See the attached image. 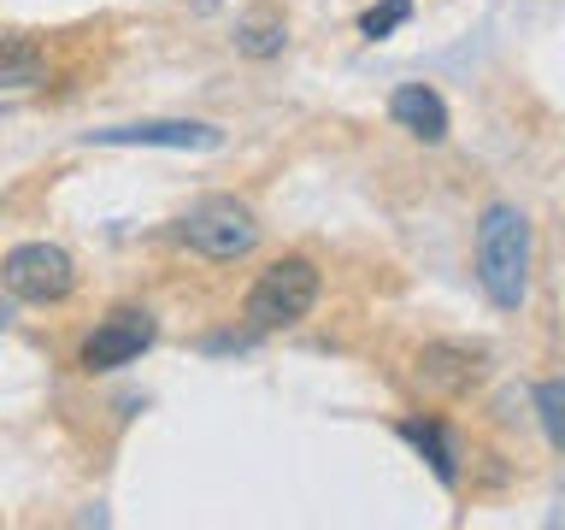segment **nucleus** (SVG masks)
<instances>
[{"mask_svg":"<svg viewBox=\"0 0 565 530\" xmlns=\"http://www.w3.org/2000/svg\"><path fill=\"white\" fill-rule=\"evenodd\" d=\"M477 283L501 312H519L530 295V219L519 206L494 201L477 219Z\"/></svg>","mask_w":565,"mask_h":530,"instance_id":"nucleus-1","label":"nucleus"},{"mask_svg":"<svg viewBox=\"0 0 565 530\" xmlns=\"http://www.w3.org/2000/svg\"><path fill=\"white\" fill-rule=\"evenodd\" d=\"M536 413H542L547 442L565 454V383H536Z\"/></svg>","mask_w":565,"mask_h":530,"instance_id":"nucleus-13","label":"nucleus"},{"mask_svg":"<svg viewBox=\"0 0 565 530\" xmlns=\"http://www.w3.org/2000/svg\"><path fill=\"white\" fill-rule=\"evenodd\" d=\"M171 236L189 247V254H201V259H242V254H254V242H259V219L247 212L236 194H206V201H194L183 219L171 224Z\"/></svg>","mask_w":565,"mask_h":530,"instance_id":"nucleus-3","label":"nucleus"},{"mask_svg":"<svg viewBox=\"0 0 565 530\" xmlns=\"http://www.w3.org/2000/svg\"><path fill=\"white\" fill-rule=\"evenodd\" d=\"M47 83V42L42 35H0V88H35Z\"/></svg>","mask_w":565,"mask_h":530,"instance_id":"nucleus-9","label":"nucleus"},{"mask_svg":"<svg viewBox=\"0 0 565 530\" xmlns=\"http://www.w3.org/2000/svg\"><path fill=\"white\" fill-rule=\"evenodd\" d=\"M7 318H12V307H7V300H0V325H7Z\"/></svg>","mask_w":565,"mask_h":530,"instance_id":"nucleus-14","label":"nucleus"},{"mask_svg":"<svg viewBox=\"0 0 565 530\" xmlns=\"http://www.w3.org/2000/svg\"><path fill=\"white\" fill-rule=\"evenodd\" d=\"M395 431H401V442H413V448L430 459V471L448 489L459 484V448H454V436H448V424H441V418H401Z\"/></svg>","mask_w":565,"mask_h":530,"instance_id":"nucleus-10","label":"nucleus"},{"mask_svg":"<svg viewBox=\"0 0 565 530\" xmlns=\"http://www.w3.org/2000/svg\"><path fill=\"white\" fill-rule=\"evenodd\" d=\"M388 118H395L406 136L430 141V148L448 141V100H441L430 83H401L395 95H388Z\"/></svg>","mask_w":565,"mask_h":530,"instance_id":"nucleus-8","label":"nucleus"},{"mask_svg":"<svg viewBox=\"0 0 565 530\" xmlns=\"http://www.w3.org/2000/svg\"><path fill=\"white\" fill-rule=\"evenodd\" d=\"M0 283H7V295L30 300V307H60L77 289V259L53 242H18L0 259Z\"/></svg>","mask_w":565,"mask_h":530,"instance_id":"nucleus-4","label":"nucleus"},{"mask_svg":"<svg viewBox=\"0 0 565 530\" xmlns=\"http://www.w3.org/2000/svg\"><path fill=\"white\" fill-rule=\"evenodd\" d=\"M88 141L100 148H218L212 124H189V118H159V124H118V130H88Z\"/></svg>","mask_w":565,"mask_h":530,"instance_id":"nucleus-7","label":"nucleus"},{"mask_svg":"<svg viewBox=\"0 0 565 530\" xmlns=\"http://www.w3.org/2000/svg\"><path fill=\"white\" fill-rule=\"evenodd\" d=\"M282 42H289V30H282L277 12H254V18H242V30H236V47L247 60H271V53H282Z\"/></svg>","mask_w":565,"mask_h":530,"instance_id":"nucleus-11","label":"nucleus"},{"mask_svg":"<svg viewBox=\"0 0 565 530\" xmlns=\"http://www.w3.org/2000/svg\"><path fill=\"white\" fill-rule=\"evenodd\" d=\"M318 289H324V277H318V265H312L307 254L271 259V265L254 277L247 300H242L247 330H289V325H300V318L318 307Z\"/></svg>","mask_w":565,"mask_h":530,"instance_id":"nucleus-2","label":"nucleus"},{"mask_svg":"<svg viewBox=\"0 0 565 530\" xmlns=\"http://www.w3.org/2000/svg\"><path fill=\"white\" fill-rule=\"evenodd\" d=\"M153 336H159V318L148 307H113L95 330L83 336L77 365L83 371H118V365L141 360V353L153 348Z\"/></svg>","mask_w":565,"mask_h":530,"instance_id":"nucleus-6","label":"nucleus"},{"mask_svg":"<svg viewBox=\"0 0 565 530\" xmlns=\"http://www.w3.org/2000/svg\"><path fill=\"white\" fill-rule=\"evenodd\" d=\"M406 18H413V0H377V7L360 18V35L365 42H383V35H395Z\"/></svg>","mask_w":565,"mask_h":530,"instance_id":"nucleus-12","label":"nucleus"},{"mask_svg":"<svg viewBox=\"0 0 565 530\" xmlns=\"http://www.w3.org/2000/svg\"><path fill=\"white\" fill-rule=\"evenodd\" d=\"M201 7H218V0H201Z\"/></svg>","mask_w":565,"mask_h":530,"instance_id":"nucleus-15","label":"nucleus"},{"mask_svg":"<svg viewBox=\"0 0 565 530\" xmlns=\"http://www.w3.org/2000/svg\"><path fill=\"white\" fill-rule=\"evenodd\" d=\"M489 378V348L483 342H424L413 360V383L430 401H466Z\"/></svg>","mask_w":565,"mask_h":530,"instance_id":"nucleus-5","label":"nucleus"}]
</instances>
